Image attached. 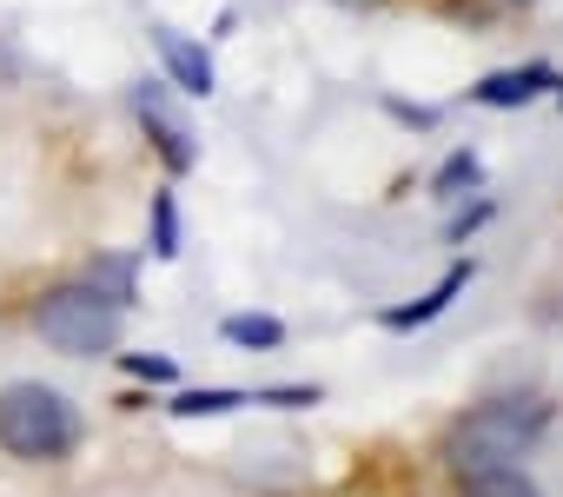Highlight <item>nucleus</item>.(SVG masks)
<instances>
[{
	"label": "nucleus",
	"instance_id": "3",
	"mask_svg": "<svg viewBox=\"0 0 563 497\" xmlns=\"http://www.w3.org/2000/svg\"><path fill=\"white\" fill-rule=\"evenodd\" d=\"M120 299H107L100 286H54L41 306H34V332L67 352V358H100L120 345Z\"/></svg>",
	"mask_w": 563,
	"mask_h": 497
},
{
	"label": "nucleus",
	"instance_id": "12",
	"mask_svg": "<svg viewBox=\"0 0 563 497\" xmlns=\"http://www.w3.org/2000/svg\"><path fill=\"white\" fill-rule=\"evenodd\" d=\"M87 286H100L107 299L126 306V299H133V259H93V279H87Z\"/></svg>",
	"mask_w": 563,
	"mask_h": 497
},
{
	"label": "nucleus",
	"instance_id": "7",
	"mask_svg": "<svg viewBox=\"0 0 563 497\" xmlns=\"http://www.w3.org/2000/svg\"><path fill=\"white\" fill-rule=\"evenodd\" d=\"M543 87H563V74L556 67H510V74H484L471 87V100L477 107H530Z\"/></svg>",
	"mask_w": 563,
	"mask_h": 497
},
{
	"label": "nucleus",
	"instance_id": "2",
	"mask_svg": "<svg viewBox=\"0 0 563 497\" xmlns=\"http://www.w3.org/2000/svg\"><path fill=\"white\" fill-rule=\"evenodd\" d=\"M80 438H87V418H80V405L67 391L34 385V378L0 391V451H8V457L54 464V457H74Z\"/></svg>",
	"mask_w": 563,
	"mask_h": 497
},
{
	"label": "nucleus",
	"instance_id": "6",
	"mask_svg": "<svg viewBox=\"0 0 563 497\" xmlns=\"http://www.w3.org/2000/svg\"><path fill=\"white\" fill-rule=\"evenodd\" d=\"M464 286H471V259H457V266H451V273H444V279H438V286L424 292V299H411V306H391V312H378V325H385V332H418V325L444 319V312L457 306V292H464Z\"/></svg>",
	"mask_w": 563,
	"mask_h": 497
},
{
	"label": "nucleus",
	"instance_id": "17",
	"mask_svg": "<svg viewBox=\"0 0 563 497\" xmlns=\"http://www.w3.org/2000/svg\"><path fill=\"white\" fill-rule=\"evenodd\" d=\"M517 8H530V0H517Z\"/></svg>",
	"mask_w": 563,
	"mask_h": 497
},
{
	"label": "nucleus",
	"instance_id": "1",
	"mask_svg": "<svg viewBox=\"0 0 563 497\" xmlns=\"http://www.w3.org/2000/svg\"><path fill=\"white\" fill-rule=\"evenodd\" d=\"M543 431H550V398H490L444 431L438 457L457 477H484V471H510Z\"/></svg>",
	"mask_w": 563,
	"mask_h": 497
},
{
	"label": "nucleus",
	"instance_id": "15",
	"mask_svg": "<svg viewBox=\"0 0 563 497\" xmlns=\"http://www.w3.org/2000/svg\"><path fill=\"white\" fill-rule=\"evenodd\" d=\"M120 365H126L133 378H153V385H173V378H179V365H173V358H153V352H126Z\"/></svg>",
	"mask_w": 563,
	"mask_h": 497
},
{
	"label": "nucleus",
	"instance_id": "10",
	"mask_svg": "<svg viewBox=\"0 0 563 497\" xmlns=\"http://www.w3.org/2000/svg\"><path fill=\"white\" fill-rule=\"evenodd\" d=\"M464 497H543L517 464L510 471H484V477H464Z\"/></svg>",
	"mask_w": 563,
	"mask_h": 497
},
{
	"label": "nucleus",
	"instance_id": "5",
	"mask_svg": "<svg viewBox=\"0 0 563 497\" xmlns=\"http://www.w3.org/2000/svg\"><path fill=\"white\" fill-rule=\"evenodd\" d=\"M153 47H159V60H166V74H173L179 93H192V100L212 93V54H206L199 41L173 34V27H153Z\"/></svg>",
	"mask_w": 563,
	"mask_h": 497
},
{
	"label": "nucleus",
	"instance_id": "9",
	"mask_svg": "<svg viewBox=\"0 0 563 497\" xmlns=\"http://www.w3.org/2000/svg\"><path fill=\"white\" fill-rule=\"evenodd\" d=\"M239 405H252V391H239V385H212V391H179L166 411H173V418H225V411H239Z\"/></svg>",
	"mask_w": 563,
	"mask_h": 497
},
{
	"label": "nucleus",
	"instance_id": "4",
	"mask_svg": "<svg viewBox=\"0 0 563 497\" xmlns=\"http://www.w3.org/2000/svg\"><path fill=\"white\" fill-rule=\"evenodd\" d=\"M133 113H140V126L153 133V146H159L166 173H192V159H199L192 126L173 113V100H166V87H159V80H140V87H133Z\"/></svg>",
	"mask_w": 563,
	"mask_h": 497
},
{
	"label": "nucleus",
	"instance_id": "8",
	"mask_svg": "<svg viewBox=\"0 0 563 497\" xmlns=\"http://www.w3.org/2000/svg\"><path fill=\"white\" fill-rule=\"evenodd\" d=\"M219 332H225V345H245V352H278L286 345V325H278L272 312H232Z\"/></svg>",
	"mask_w": 563,
	"mask_h": 497
},
{
	"label": "nucleus",
	"instance_id": "13",
	"mask_svg": "<svg viewBox=\"0 0 563 497\" xmlns=\"http://www.w3.org/2000/svg\"><path fill=\"white\" fill-rule=\"evenodd\" d=\"M252 405H272V411H306V405H319V385H278V391H252Z\"/></svg>",
	"mask_w": 563,
	"mask_h": 497
},
{
	"label": "nucleus",
	"instance_id": "16",
	"mask_svg": "<svg viewBox=\"0 0 563 497\" xmlns=\"http://www.w3.org/2000/svg\"><path fill=\"white\" fill-rule=\"evenodd\" d=\"M339 8H378V0H339Z\"/></svg>",
	"mask_w": 563,
	"mask_h": 497
},
{
	"label": "nucleus",
	"instance_id": "11",
	"mask_svg": "<svg viewBox=\"0 0 563 497\" xmlns=\"http://www.w3.org/2000/svg\"><path fill=\"white\" fill-rule=\"evenodd\" d=\"M153 259H179V206L166 186L153 192Z\"/></svg>",
	"mask_w": 563,
	"mask_h": 497
},
{
	"label": "nucleus",
	"instance_id": "14",
	"mask_svg": "<svg viewBox=\"0 0 563 497\" xmlns=\"http://www.w3.org/2000/svg\"><path fill=\"white\" fill-rule=\"evenodd\" d=\"M464 179H477V153H457V159L431 179V192H438V199H457V186H464Z\"/></svg>",
	"mask_w": 563,
	"mask_h": 497
}]
</instances>
